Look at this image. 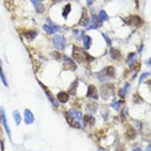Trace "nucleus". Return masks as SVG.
<instances>
[{
  "mask_svg": "<svg viewBox=\"0 0 151 151\" xmlns=\"http://www.w3.org/2000/svg\"><path fill=\"white\" fill-rule=\"evenodd\" d=\"M72 57L80 64L81 63H90V61L94 60V57L90 56V54H87L85 48H81V47H78V46H73Z\"/></svg>",
  "mask_w": 151,
  "mask_h": 151,
  "instance_id": "obj_1",
  "label": "nucleus"
},
{
  "mask_svg": "<svg viewBox=\"0 0 151 151\" xmlns=\"http://www.w3.org/2000/svg\"><path fill=\"white\" fill-rule=\"evenodd\" d=\"M96 77L100 82H107V81L113 80V78L116 77V69H115V66H112V65H108V66H106V68H103L100 72H98Z\"/></svg>",
  "mask_w": 151,
  "mask_h": 151,
  "instance_id": "obj_2",
  "label": "nucleus"
},
{
  "mask_svg": "<svg viewBox=\"0 0 151 151\" xmlns=\"http://www.w3.org/2000/svg\"><path fill=\"white\" fill-rule=\"evenodd\" d=\"M100 94H102V96L104 98V99H108V98L113 96L115 85H112V83H104V85L102 86V89H100Z\"/></svg>",
  "mask_w": 151,
  "mask_h": 151,
  "instance_id": "obj_3",
  "label": "nucleus"
},
{
  "mask_svg": "<svg viewBox=\"0 0 151 151\" xmlns=\"http://www.w3.org/2000/svg\"><path fill=\"white\" fill-rule=\"evenodd\" d=\"M52 44H54V47L56 50H65L66 47V39L65 37H63V35H55L54 38H52Z\"/></svg>",
  "mask_w": 151,
  "mask_h": 151,
  "instance_id": "obj_4",
  "label": "nucleus"
},
{
  "mask_svg": "<svg viewBox=\"0 0 151 151\" xmlns=\"http://www.w3.org/2000/svg\"><path fill=\"white\" fill-rule=\"evenodd\" d=\"M38 82H39V85H41L42 90H43L44 93H46V95H47V99H48L50 102H51L52 107H55V108H59V104H60V103L57 102V99H55V96H54V95H52V93H51V91L48 90V87H47V86L44 85V83H42L41 81H38Z\"/></svg>",
  "mask_w": 151,
  "mask_h": 151,
  "instance_id": "obj_5",
  "label": "nucleus"
},
{
  "mask_svg": "<svg viewBox=\"0 0 151 151\" xmlns=\"http://www.w3.org/2000/svg\"><path fill=\"white\" fill-rule=\"evenodd\" d=\"M125 22H127L128 25H133V26H136V27H141V26H143V20L139 17V16H137V15H132V16H129V17L125 20Z\"/></svg>",
  "mask_w": 151,
  "mask_h": 151,
  "instance_id": "obj_6",
  "label": "nucleus"
},
{
  "mask_svg": "<svg viewBox=\"0 0 151 151\" xmlns=\"http://www.w3.org/2000/svg\"><path fill=\"white\" fill-rule=\"evenodd\" d=\"M102 21L99 20L96 15H93V17L90 18V21H89V25L86 26V29L87 30H93V29H99L100 26H102Z\"/></svg>",
  "mask_w": 151,
  "mask_h": 151,
  "instance_id": "obj_7",
  "label": "nucleus"
},
{
  "mask_svg": "<svg viewBox=\"0 0 151 151\" xmlns=\"http://www.w3.org/2000/svg\"><path fill=\"white\" fill-rule=\"evenodd\" d=\"M0 120H1L3 122V127H4V130L5 133L8 134V137L12 136V133H10V129H9V125H8L7 122V116H5V110L3 107H0Z\"/></svg>",
  "mask_w": 151,
  "mask_h": 151,
  "instance_id": "obj_8",
  "label": "nucleus"
},
{
  "mask_svg": "<svg viewBox=\"0 0 151 151\" xmlns=\"http://www.w3.org/2000/svg\"><path fill=\"white\" fill-rule=\"evenodd\" d=\"M63 61H64V68L68 69V71H76L77 69V65H76V63L73 60H72L71 57L65 56V55H63Z\"/></svg>",
  "mask_w": 151,
  "mask_h": 151,
  "instance_id": "obj_9",
  "label": "nucleus"
},
{
  "mask_svg": "<svg viewBox=\"0 0 151 151\" xmlns=\"http://www.w3.org/2000/svg\"><path fill=\"white\" fill-rule=\"evenodd\" d=\"M86 98H90V99L96 100L99 98V93H98L96 87L94 85H89L87 86V91H86Z\"/></svg>",
  "mask_w": 151,
  "mask_h": 151,
  "instance_id": "obj_10",
  "label": "nucleus"
},
{
  "mask_svg": "<svg viewBox=\"0 0 151 151\" xmlns=\"http://www.w3.org/2000/svg\"><path fill=\"white\" fill-rule=\"evenodd\" d=\"M82 121H83V125L86 128H93L95 125V117L93 115H85L82 117Z\"/></svg>",
  "mask_w": 151,
  "mask_h": 151,
  "instance_id": "obj_11",
  "label": "nucleus"
},
{
  "mask_svg": "<svg viewBox=\"0 0 151 151\" xmlns=\"http://www.w3.org/2000/svg\"><path fill=\"white\" fill-rule=\"evenodd\" d=\"M34 115H33V112L30 110H25L24 111V121H25V124H27V125H31L33 122H34Z\"/></svg>",
  "mask_w": 151,
  "mask_h": 151,
  "instance_id": "obj_12",
  "label": "nucleus"
},
{
  "mask_svg": "<svg viewBox=\"0 0 151 151\" xmlns=\"http://www.w3.org/2000/svg\"><path fill=\"white\" fill-rule=\"evenodd\" d=\"M68 113L71 115L72 117L76 120V121H78V122H81L82 121V117H83V115L82 112H81L80 110H76V108H72V110H69L68 111Z\"/></svg>",
  "mask_w": 151,
  "mask_h": 151,
  "instance_id": "obj_13",
  "label": "nucleus"
},
{
  "mask_svg": "<svg viewBox=\"0 0 151 151\" xmlns=\"http://www.w3.org/2000/svg\"><path fill=\"white\" fill-rule=\"evenodd\" d=\"M89 21H90V17H89V15H87V10L83 9L82 10V16H81L80 21H78V25H80V26H85L86 27L89 25Z\"/></svg>",
  "mask_w": 151,
  "mask_h": 151,
  "instance_id": "obj_14",
  "label": "nucleus"
},
{
  "mask_svg": "<svg viewBox=\"0 0 151 151\" xmlns=\"http://www.w3.org/2000/svg\"><path fill=\"white\" fill-rule=\"evenodd\" d=\"M136 137H137V130L134 129L133 127H128L127 132H125V138H127L128 141H133Z\"/></svg>",
  "mask_w": 151,
  "mask_h": 151,
  "instance_id": "obj_15",
  "label": "nucleus"
},
{
  "mask_svg": "<svg viewBox=\"0 0 151 151\" xmlns=\"http://www.w3.org/2000/svg\"><path fill=\"white\" fill-rule=\"evenodd\" d=\"M64 116H65V119H66V121H68V124L71 125V127H73V128H78L80 129L81 128V122H78V121H76V120L73 119V117L71 116L68 112H64Z\"/></svg>",
  "mask_w": 151,
  "mask_h": 151,
  "instance_id": "obj_16",
  "label": "nucleus"
},
{
  "mask_svg": "<svg viewBox=\"0 0 151 151\" xmlns=\"http://www.w3.org/2000/svg\"><path fill=\"white\" fill-rule=\"evenodd\" d=\"M136 61H137V54L136 52H130V54H128L127 56V64L129 68H133L134 65H136Z\"/></svg>",
  "mask_w": 151,
  "mask_h": 151,
  "instance_id": "obj_17",
  "label": "nucleus"
},
{
  "mask_svg": "<svg viewBox=\"0 0 151 151\" xmlns=\"http://www.w3.org/2000/svg\"><path fill=\"white\" fill-rule=\"evenodd\" d=\"M56 99L59 103H66L69 100V93L68 91H60L56 95Z\"/></svg>",
  "mask_w": 151,
  "mask_h": 151,
  "instance_id": "obj_18",
  "label": "nucleus"
},
{
  "mask_svg": "<svg viewBox=\"0 0 151 151\" xmlns=\"http://www.w3.org/2000/svg\"><path fill=\"white\" fill-rule=\"evenodd\" d=\"M22 35H24L26 39H29V41H33L34 38H37L38 33L35 31V30H24V31H21Z\"/></svg>",
  "mask_w": 151,
  "mask_h": 151,
  "instance_id": "obj_19",
  "label": "nucleus"
},
{
  "mask_svg": "<svg viewBox=\"0 0 151 151\" xmlns=\"http://www.w3.org/2000/svg\"><path fill=\"white\" fill-rule=\"evenodd\" d=\"M31 1V4L34 5V8L37 9V12L38 13H43L44 12V5L42 4V0H30Z\"/></svg>",
  "mask_w": 151,
  "mask_h": 151,
  "instance_id": "obj_20",
  "label": "nucleus"
},
{
  "mask_svg": "<svg viewBox=\"0 0 151 151\" xmlns=\"http://www.w3.org/2000/svg\"><path fill=\"white\" fill-rule=\"evenodd\" d=\"M110 55H111V57H112L113 60H121V51H120V50L111 47V50H110Z\"/></svg>",
  "mask_w": 151,
  "mask_h": 151,
  "instance_id": "obj_21",
  "label": "nucleus"
},
{
  "mask_svg": "<svg viewBox=\"0 0 151 151\" xmlns=\"http://www.w3.org/2000/svg\"><path fill=\"white\" fill-rule=\"evenodd\" d=\"M91 43H93V39L89 37V35H85V38H83V48H85L86 51H87V50H90Z\"/></svg>",
  "mask_w": 151,
  "mask_h": 151,
  "instance_id": "obj_22",
  "label": "nucleus"
},
{
  "mask_svg": "<svg viewBox=\"0 0 151 151\" xmlns=\"http://www.w3.org/2000/svg\"><path fill=\"white\" fill-rule=\"evenodd\" d=\"M73 34H74V37H76L77 41H83V38H85V31H83V30L74 29L73 30Z\"/></svg>",
  "mask_w": 151,
  "mask_h": 151,
  "instance_id": "obj_23",
  "label": "nucleus"
},
{
  "mask_svg": "<svg viewBox=\"0 0 151 151\" xmlns=\"http://www.w3.org/2000/svg\"><path fill=\"white\" fill-rule=\"evenodd\" d=\"M130 90V83H125L124 85V87L120 90V98H121L122 100H124V98H125V95H127V93Z\"/></svg>",
  "mask_w": 151,
  "mask_h": 151,
  "instance_id": "obj_24",
  "label": "nucleus"
},
{
  "mask_svg": "<svg viewBox=\"0 0 151 151\" xmlns=\"http://www.w3.org/2000/svg\"><path fill=\"white\" fill-rule=\"evenodd\" d=\"M86 110H87V111H90L91 113L96 112V110H98V104H96V102L87 103V104H86Z\"/></svg>",
  "mask_w": 151,
  "mask_h": 151,
  "instance_id": "obj_25",
  "label": "nucleus"
},
{
  "mask_svg": "<svg viewBox=\"0 0 151 151\" xmlns=\"http://www.w3.org/2000/svg\"><path fill=\"white\" fill-rule=\"evenodd\" d=\"M111 106H112V108H113L115 111H120V110H121V106H122V99L121 100L113 99L112 100V104H111Z\"/></svg>",
  "mask_w": 151,
  "mask_h": 151,
  "instance_id": "obj_26",
  "label": "nucleus"
},
{
  "mask_svg": "<svg viewBox=\"0 0 151 151\" xmlns=\"http://www.w3.org/2000/svg\"><path fill=\"white\" fill-rule=\"evenodd\" d=\"M13 119H15V122H16V125H20V124H21V115H20V112H18V111L17 110H15V111H13Z\"/></svg>",
  "mask_w": 151,
  "mask_h": 151,
  "instance_id": "obj_27",
  "label": "nucleus"
},
{
  "mask_svg": "<svg viewBox=\"0 0 151 151\" xmlns=\"http://www.w3.org/2000/svg\"><path fill=\"white\" fill-rule=\"evenodd\" d=\"M71 10H72V5L71 4H66L65 7H64V9H63V17L64 18H68V16H69V13H71Z\"/></svg>",
  "mask_w": 151,
  "mask_h": 151,
  "instance_id": "obj_28",
  "label": "nucleus"
},
{
  "mask_svg": "<svg viewBox=\"0 0 151 151\" xmlns=\"http://www.w3.org/2000/svg\"><path fill=\"white\" fill-rule=\"evenodd\" d=\"M43 30L47 33V34H50V35H52V34H55V30H54V27L51 26V25H48V24H44L43 25Z\"/></svg>",
  "mask_w": 151,
  "mask_h": 151,
  "instance_id": "obj_29",
  "label": "nucleus"
},
{
  "mask_svg": "<svg viewBox=\"0 0 151 151\" xmlns=\"http://www.w3.org/2000/svg\"><path fill=\"white\" fill-rule=\"evenodd\" d=\"M77 85H78V80H76V81H73V83L71 85V89L68 90V93H69V95H74L76 94V89H77Z\"/></svg>",
  "mask_w": 151,
  "mask_h": 151,
  "instance_id": "obj_30",
  "label": "nucleus"
},
{
  "mask_svg": "<svg viewBox=\"0 0 151 151\" xmlns=\"http://www.w3.org/2000/svg\"><path fill=\"white\" fill-rule=\"evenodd\" d=\"M98 17H99V20L103 22V21H107L108 20V15H107L106 10H100V12L98 13Z\"/></svg>",
  "mask_w": 151,
  "mask_h": 151,
  "instance_id": "obj_31",
  "label": "nucleus"
},
{
  "mask_svg": "<svg viewBox=\"0 0 151 151\" xmlns=\"http://www.w3.org/2000/svg\"><path fill=\"white\" fill-rule=\"evenodd\" d=\"M0 80H1V82L4 83L5 87H8V81H7V78H5V74H4V72H3L1 66H0Z\"/></svg>",
  "mask_w": 151,
  "mask_h": 151,
  "instance_id": "obj_32",
  "label": "nucleus"
},
{
  "mask_svg": "<svg viewBox=\"0 0 151 151\" xmlns=\"http://www.w3.org/2000/svg\"><path fill=\"white\" fill-rule=\"evenodd\" d=\"M102 37L104 38V41H106V43H107V46H108V47L112 46V41H111L110 37H108V35L106 34V33H102Z\"/></svg>",
  "mask_w": 151,
  "mask_h": 151,
  "instance_id": "obj_33",
  "label": "nucleus"
},
{
  "mask_svg": "<svg viewBox=\"0 0 151 151\" xmlns=\"http://www.w3.org/2000/svg\"><path fill=\"white\" fill-rule=\"evenodd\" d=\"M149 76H150V73H147V72L142 73V74H141V77H139V80H138V82H139V83H142L145 80H146V78H149Z\"/></svg>",
  "mask_w": 151,
  "mask_h": 151,
  "instance_id": "obj_34",
  "label": "nucleus"
},
{
  "mask_svg": "<svg viewBox=\"0 0 151 151\" xmlns=\"http://www.w3.org/2000/svg\"><path fill=\"white\" fill-rule=\"evenodd\" d=\"M134 102H138V103H142V98L139 94H134Z\"/></svg>",
  "mask_w": 151,
  "mask_h": 151,
  "instance_id": "obj_35",
  "label": "nucleus"
},
{
  "mask_svg": "<svg viewBox=\"0 0 151 151\" xmlns=\"http://www.w3.org/2000/svg\"><path fill=\"white\" fill-rule=\"evenodd\" d=\"M127 113H128V107H125L124 111H122V113H121V120H125V116H127Z\"/></svg>",
  "mask_w": 151,
  "mask_h": 151,
  "instance_id": "obj_36",
  "label": "nucleus"
},
{
  "mask_svg": "<svg viewBox=\"0 0 151 151\" xmlns=\"http://www.w3.org/2000/svg\"><path fill=\"white\" fill-rule=\"evenodd\" d=\"M102 113H103V119H107V116H108V110H107V108H103V110H102Z\"/></svg>",
  "mask_w": 151,
  "mask_h": 151,
  "instance_id": "obj_37",
  "label": "nucleus"
},
{
  "mask_svg": "<svg viewBox=\"0 0 151 151\" xmlns=\"http://www.w3.org/2000/svg\"><path fill=\"white\" fill-rule=\"evenodd\" d=\"M52 55H54V57L56 59V60H60V59L63 57V56H61L60 54H59V52H54V54H52Z\"/></svg>",
  "mask_w": 151,
  "mask_h": 151,
  "instance_id": "obj_38",
  "label": "nucleus"
},
{
  "mask_svg": "<svg viewBox=\"0 0 151 151\" xmlns=\"http://www.w3.org/2000/svg\"><path fill=\"white\" fill-rule=\"evenodd\" d=\"M95 3V0H86V4L89 5V7H91V5H93Z\"/></svg>",
  "mask_w": 151,
  "mask_h": 151,
  "instance_id": "obj_39",
  "label": "nucleus"
},
{
  "mask_svg": "<svg viewBox=\"0 0 151 151\" xmlns=\"http://www.w3.org/2000/svg\"><path fill=\"white\" fill-rule=\"evenodd\" d=\"M115 151H125V149H124V146H117Z\"/></svg>",
  "mask_w": 151,
  "mask_h": 151,
  "instance_id": "obj_40",
  "label": "nucleus"
},
{
  "mask_svg": "<svg viewBox=\"0 0 151 151\" xmlns=\"http://www.w3.org/2000/svg\"><path fill=\"white\" fill-rule=\"evenodd\" d=\"M132 151H142V149L139 146H134L133 149H132Z\"/></svg>",
  "mask_w": 151,
  "mask_h": 151,
  "instance_id": "obj_41",
  "label": "nucleus"
},
{
  "mask_svg": "<svg viewBox=\"0 0 151 151\" xmlns=\"http://www.w3.org/2000/svg\"><path fill=\"white\" fill-rule=\"evenodd\" d=\"M146 64H147V65H149V66H151V57L149 59V60H147L146 61Z\"/></svg>",
  "mask_w": 151,
  "mask_h": 151,
  "instance_id": "obj_42",
  "label": "nucleus"
},
{
  "mask_svg": "<svg viewBox=\"0 0 151 151\" xmlns=\"http://www.w3.org/2000/svg\"><path fill=\"white\" fill-rule=\"evenodd\" d=\"M146 151H151V143H149V146L146 147Z\"/></svg>",
  "mask_w": 151,
  "mask_h": 151,
  "instance_id": "obj_43",
  "label": "nucleus"
}]
</instances>
